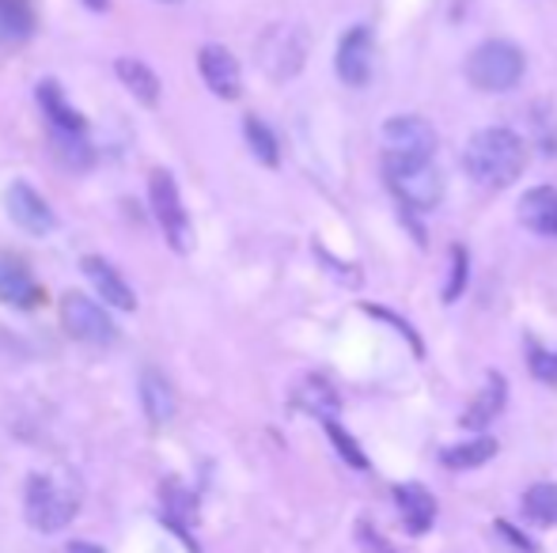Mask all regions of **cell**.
Wrapping results in <instances>:
<instances>
[{"label": "cell", "mask_w": 557, "mask_h": 553, "mask_svg": "<svg viewBox=\"0 0 557 553\" xmlns=\"http://www.w3.org/2000/svg\"><path fill=\"white\" fill-rule=\"evenodd\" d=\"M462 167L485 190H505L528 167V148H523V140L512 129L490 126L470 137L467 152H462Z\"/></svg>", "instance_id": "6da1fadb"}, {"label": "cell", "mask_w": 557, "mask_h": 553, "mask_svg": "<svg viewBox=\"0 0 557 553\" xmlns=\"http://www.w3.org/2000/svg\"><path fill=\"white\" fill-rule=\"evenodd\" d=\"M81 512V493L53 474H30L23 489V516L38 535H58Z\"/></svg>", "instance_id": "7a4b0ae2"}, {"label": "cell", "mask_w": 557, "mask_h": 553, "mask_svg": "<svg viewBox=\"0 0 557 553\" xmlns=\"http://www.w3.org/2000/svg\"><path fill=\"white\" fill-rule=\"evenodd\" d=\"M387 171L391 190L398 193V201L418 213H429L444 201V175L433 167V160H403V155H387L383 163Z\"/></svg>", "instance_id": "3957f363"}, {"label": "cell", "mask_w": 557, "mask_h": 553, "mask_svg": "<svg viewBox=\"0 0 557 553\" xmlns=\"http://www.w3.org/2000/svg\"><path fill=\"white\" fill-rule=\"evenodd\" d=\"M523 76V50L512 42H482L467 58V80L478 91H512Z\"/></svg>", "instance_id": "277c9868"}, {"label": "cell", "mask_w": 557, "mask_h": 553, "mask_svg": "<svg viewBox=\"0 0 557 553\" xmlns=\"http://www.w3.org/2000/svg\"><path fill=\"white\" fill-rule=\"evenodd\" d=\"M148 201H152V213L160 221L163 236L175 251H190L194 247V228H190V216L183 209V193H178L175 178L168 171H152L148 178Z\"/></svg>", "instance_id": "5b68a950"}, {"label": "cell", "mask_w": 557, "mask_h": 553, "mask_svg": "<svg viewBox=\"0 0 557 553\" xmlns=\"http://www.w3.org/2000/svg\"><path fill=\"white\" fill-rule=\"evenodd\" d=\"M61 326L76 341H88V345H114L117 341V326L111 323V315L84 292L61 296Z\"/></svg>", "instance_id": "8992f818"}, {"label": "cell", "mask_w": 557, "mask_h": 553, "mask_svg": "<svg viewBox=\"0 0 557 553\" xmlns=\"http://www.w3.org/2000/svg\"><path fill=\"white\" fill-rule=\"evenodd\" d=\"M304 53H308V38L296 27H270L265 38L258 42V61L273 80H288L304 68Z\"/></svg>", "instance_id": "52a82bcc"}, {"label": "cell", "mask_w": 557, "mask_h": 553, "mask_svg": "<svg viewBox=\"0 0 557 553\" xmlns=\"http://www.w3.org/2000/svg\"><path fill=\"white\" fill-rule=\"evenodd\" d=\"M383 144L387 155H403V160H433L436 134L425 118L418 114H395L383 122Z\"/></svg>", "instance_id": "ba28073f"}, {"label": "cell", "mask_w": 557, "mask_h": 553, "mask_svg": "<svg viewBox=\"0 0 557 553\" xmlns=\"http://www.w3.org/2000/svg\"><path fill=\"white\" fill-rule=\"evenodd\" d=\"M4 209L23 231H30V236H46V231L53 228V209L46 205L42 193H38L35 186H27V183L8 186V190H4Z\"/></svg>", "instance_id": "9c48e42d"}, {"label": "cell", "mask_w": 557, "mask_h": 553, "mask_svg": "<svg viewBox=\"0 0 557 553\" xmlns=\"http://www.w3.org/2000/svg\"><path fill=\"white\" fill-rule=\"evenodd\" d=\"M198 68H201V80H206V88L213 91V96L239 99L243 73H239V61L232 58V50H224V46H201Z\"/></svg>", "instance_id": "30bf717a"}, {"label": "cell", "mask_w": 557, "mask_h": 553, "mask_svg": "<svg viewBox=\"0 0 557 553\" xmlns=\"http://www.w3.org/2000/svg\"><path fill=\"white\" fill-rule=\"evenodd\" d=\"M334 68L349 88H364L368 76H372V30L352 27L349 35L337 42Z\"/></svg>", "instance_id": "8fae6325"}, {"label": "cell", "mask_w": 557, "mask_h": 553, "mask_svg": "<svg viewBox=\"0 0 557 553\" xmlns=\"http://www.w3.org/2000/svg\"><path fill=\"white\" fill-rule=\"evenodd\" d=\"M0 300L8 307H35L38 303V280L30 266L8 251H0Z\"/></svg>", "instance_id": "7c38bea8"}, {"label": "cell", "mask_w": 557, "mask_h": 553, "mask_svg": "<svg viewBox=\"0 0 557 553\" xmlns=\"http://www.w3.org/2000/svg\"><path fill=\"white\" fill-rule=\"evenodd\" d=\"M520 224L535 236H557V190L554 186H535L520 198Z\"/></svg>", "instance_id": "4fadbf2b"}, {"label": "cell", "mask_w": 557, "mask_h": 553, "mask_svg": "<svg viewBox=\"0 0 557 553\" xmlns=\"http://www.w3.org/2000/svg\"><path fill=\"white\" fill-rule=\"evenodd\" d=\"M395 501L398 512H403V524L410 535H425L436 519V497L429 493L418 481H406V486H395Z\"/></svg>", "instance_id": "5bb4252c"}, {"label": "cell", "mask_w": 557, "mask_h": 553, "mask_svg": "<svg viewBox=\"0 0 557 553\" xmlns=\"http://www.w3.org/2000/svg\"><path fill=\"white\" fill-rule=\"evenodd\" d=\"M81 269L88 274V280L96 285V292L103 296L107 303H114V307H122V311L137 307V296H133V288L125 285L122 274H117V269L107 259H99V254H88V259L81 262Z\"/></svg>", "instance_id": "9a60e30c"}, {"label": "cell", "mask_w": 557, "mask_h": 553, "mask_svg": "<svg viewBox=\"0 0 557 553\" xmlns=\"http://www.w3.org/2000/svg\"><path fill=\"white\" fill-rule=\"evenodd\" d=\"M140 406L152 425H168L171 417L178 414V399H175V387L168 384V376L156 368L140 372Z\"/></svg>", "instance_id": "2e32d148"}, {"label": "cell", "mask_w": 557, "mask_h": 553, "mask_svg": "<svg viewBox=\"0 0 557 553\" xmlns=\"http://www.w3.org/2000/svg\"><path fill=\"white\" fill-rule=\"evenodd\" d=\"M505 399H508L505 376H500V372H490V376H485V387L478 391V399L470 402L467 410H462L459 425L462 428H474V432H482V428L490 425V420L497 417L500 410H505Z\"/></svg>", "instance_id": "e0dca14e"}, {"label": "cell", "mask_w": 557, "mask_h": 553, "mask_svg": "<svg viewBox=\"0 0 557 553\" xmlns=\"http://www.w3.org/2000/svg\"><path fill=\"white\" fill-rule=\"evenodd\" d=\"M296 406L300 410H308V414H315V417H323V420H334L337 417V410H342V402H337V391L331 384H326L323 376H308V379H300L296 384Z\"/></svg>", "instance_id": "ac0fdd59"}, {"label": "cell", "mask_w": 557, "mask_h": 553, "mask_svg": "<svg viewBox=\"0 0 557 553\" xmlns=\"http://www.w3.org/2000/svg\"><path fill=\"white\" fill-rule=\"evenodd\" d=\"M114 73H117V80H122V88H129V96L140 99L145 106H152L156 99H160V76H156L152 68L145 65V61L117 58Z\"/></svg>", "instance_id": "d6986e66"}, {"label": "cell", "mask_w": 557, "mask_h": 553, "mask_svg": "<svg viewBox=\"0 0 557 553\" xmlns=\"http://www.w3.org/2000/svg\"><path fill=\"white\" fill-rule=\"evenodd\" d=\"M38 103H42V111L50 114L53 134H84V118L65 103V96H61V88L53 80L38 84Z\"/></svg>", "instance_id": "ffe728a7"}, {"label": "cell", "mask_w": 557, "mask_h": 553, "mask_svg": "<svg viewBox=\"0 0 557 553\" xmlns=\"http://www.w3.org/2000/svg\"><path fill=\"white\" fill-rule=\"evenodd\" d=\"M493 455H497V440H493V436H478V440L444 448L441 451V463L447 466V470H474V466L490 463Z\"/></svg>", "instance_id": "44dd1931"}, {"label": "cell", "mask_w": 557, "mask_h": 553, "mask_svg": "<svg viewBox=\"0 0 557 553\" xmlns=\"http://www.w3.org/2000/svg\"><path fill=\"white\" fill-rule=\"evenodd\" d=\"M523 516L539 527H557V486L554 481H539L523 493Z\"/></svg>", "instance_id": "7402d4cb"}, {"label": "cell", "mask_w": 557, "mask_h": 553, "mask_svg": "<svg viewBox=\"0 0 557 553\" xmlns=\"http://www.w3.org/2000/svg\"><path fill=\"white\" fill-rule=\"evenodd\" d=\"M243 137H247V144H250V152H255L258 163H265V167H277V160H281L277 137L270 134V126H265L262 118L247 114V122H243Z\"/></svg>", "instance_id": "603a6c76"}, {"label": "cell", "mask_w": 557, "mask_h": 553, "mask_svg": "<svg viewBox=\"0 0 557 553\" xmlns=\"http://www.w3.org/2000/svg\"><path fill=\"white\" fill-rule=\"evenodd\" d=\"M35 27V15H30L27 0H0V38H27Z\"/></svg>", "instance_id": "cb8c5ba5"}, {"label": "cell", "mask_w": 557, "mask_h": 553, "mask_svg": "<svg viewBox=\"0 0 557 553\" xmlns=\"http://www.w3.org/2000/svg\"><path fill=\"white\" fill-rule=\"evenodd\" d=\"M323 425H326V436H331V443L337 448V455H342L345 463L352 466V470H368V455L360 451V443L352 440V436L345 432V428L337 425V420H323Z\"/></svg>", "instance_id": "d4e9b609"}, {"label": "cell", "mask_w": 557, "mask_h": 553, "mask_svg": "<svg viewBox=\"0 0 557 553\" xmlns=\"http://www.w3.org/2000/svg\"><path fill=\"white\" fill-rule=\"evenodd\" d=\"M470 280V259L462 247H451V277H447L444 285V303H455L462 296V288H467Z\"/></svg>", "instance_id": "484cf974"}, {"label": "cell", "mask_w": 557, "mask_h": 553, "mask_svg": "<svg viewBox=\"0 0 557 553\" xmlns=\"http://www.w3.org/2000/svg\"><path fill=\"white\" fill-rule=\"evenodd\" d=\"M163 501H168L171 524H175V527H183V519H186V524L194 519V497L186 493L183 486H168V489H163Z\"/></svg>", "instance_id": "4316f807"}, {"label": "cell", "mask_w": 557, "mask_h": 553, "mask_svg": "<svg viewBox=\"0 0 557 553\" xmlns=\"http://www.w3.org/2000/svg\"><path fill=\"white\" fill-rule=\"evenodd\" d=\"M531 372H535L543 384H557V353L535 349V353H531Z\"/></svg>", "instance_id": "83f0119b"}, {"label": "cell", "mask_w": 557, "mask_h": 553, "mask_svg": "<svg viewBox=\"0 0 557 553\" xmlns=\"http://www.w3.org/2000/svg\"><path fill=\"white\" fill-rule=\"evenodd\" d=\"M497 531L505 535L512 546H520V550H528V553H535V542L528 539V535H520V531H512V524H505V519H497Z\"/></svg>", "instance_id": "f1b7e54d"}, {"label": "cell", "mask_w": 557, "mask_h": 553, "mask_svg": "<svg viewBox=\"0 0 557 553\" xmlns=\"http://www.w3.org/2000/svg\"><path fill=\"white\" fill-rule=\"evenodd\" d=\"M360 539H364V546H372L375 553H395V550L387 546V542L380 539V535H375V531H368V524H360Z\"/></svg>", "instance_id": "f546056e"}, {"label": "cell", "mask_w": 557, "mask_h": 553, "mask_svg": "<svg viewBox=\"0 0 557 553\" xmlns=\"http://www.w3.org/2000/svg\"><path fill=\"white\" fill-rule=\"evenodd\" d=\"M65 553H107V550L96 546V542H69Z\"/></svg>", "instance_id": "4dcf8cb0"}, {"label": "cell", "mask_w": 557, "mask_h": 553, "mask_svg": "<svg viewBox=\"0 0 557 553\" xmlns=\"http://www.w3.org/2000/svg\"><path fill=\"white\" fill-rule=\"evenodd\" d=\"M84 4H88L91 12H107V8H111V0H84Z\"/></svg>", "instance_id": "1f68e13d"}, {"label": "cell", "mask_w": 557, "mask_h": 553, "mask_svg": "<svg viewBox=\"0 0 557 553\" xmlns=\"http://www.w3.org/2000/svg\"><path fill=\"white\" fill-rule=\"evenodd\" d=\"M160 4H178V0H160Z\"/></svg>", "instance_id": "d6a6232c"}]
</instances>
